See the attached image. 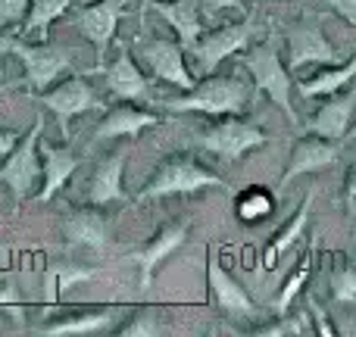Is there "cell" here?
Instances as JSON below:
<instances>
[{"mask_svg": "<svg viewBox=\"0 0 356 337\" xmlns=\"http://www.w3.org/2000/svg\"><path fill=\"white\" fill-rule=\"evenodd\" d=\"M257 100V91L241 75H203L191 91H181V97L160 100L163 110L169 113H197V116L222 119V116H241Z\"/></svg>", "mask_w": 356, "mask_h": 337, "instance_id": "1", "label": "cell"}, {"mask_svg": "<svg viewBox=\"0 0 356 337\" xmlns=\"http://www.w3.org/2000/svg\"><path fill=\"white\" fill-rule=\"evenodd\" d=\"M234 60L250 72L257 97L266 94V97L284 113V119H288L291 125H300V119H297V113H294V100H291V88H294L291 85V69H288V63L282 60L275 31H269V38H266L263 44H250L247 50L234 54Z\"/></svg>", "mask_w": 356, "mask_h": 337, "instance_id": "2", "label": "cell"}, {"mask_svg": "<svg viewBox=\"0 0 356 337\" xmlns=\"http://www.w3.org/2000/svg\"><path fill=\"white\" fill-rule=\"evenodd\" d=\"M209 188H225V181L207 166H200L194 154H172L156 166V172L138 190L135 200L147 203V200H163V197H175V194H197V190H209Z\"/></svg>", "mask_w": 356, "mask_h": 337, "instance_id": "3", "label": "cell"}, {"mask_svg": "<svg viewBox=\"0 0 356 337\" xmlns=\"http://www.w3.org/2000/svg\"><path fill=\"white\" fill-rule=\"evenodd\" d=\"M257 25H259V13L247 10L241 22H225L213 31H203V35L194 41V47L188 50L191 60H194V66H197V72L213 75L216 69H219V63H225L228 56L247 50L253 44Z\"/></svg>", "mask_w": 356, "mask_h": 337, "instance_id": "4", "label": "cell"}, {"mask_svg": "<svg viewBox=\"0 0 356 337\" xmlns=\"http://www.w3.org/2000/svg\"><path fill=\"white\" fill-rule=\"evenodd\" d=\"M41 135H44V116L35 119L29 135L19 138V144L3 156L0 163V181L10 188L13 200L25 203L31 194H38L35 188H41V178H44V166H41Z\"/></svg>", "mask_w": 356, "mask_h": 337, "instance_id": "5", "label": "cell"}, {"mask_svg": "<svg viewBox=\"0 0 356 337\" xmlns=\"http://www.w3.org/2000/svg\"><path fill=\"white\" fill-rule=\"evenodd\" d=\"M129 6L131 0H94L88 6H79L72 16H66V22L72 28H79L94 47V66L88 69V75H100V69L106 66V50H110L116 28L122 22V16L129 13Z\"/></svg>", "mask_w": 356, "mask_h": 337, "instance_id": "6", "label": "cell"}, {"mask_svg": "<svg viewBox=\"0 0 356 337\" xmlns=\"http://www.w3.org/2000/svg\"><path fill=\"white\" fill-rule=\"evenodd\" d=\"M31 100H38L41 106H47V110L54 113L56 125H60V135L66 138V141H69V135H72L69 125H72L75 116L91 113V110H100V113L110 110V106L104 104V97L88 85V75H69V79H63V81H54L47 91L31 94Z\"/></svg>", "mask_w": 356, "mask_h": 337, "instance_id": "7", "label": "cell"}, {"mask_svg": "<svg viewBox=\"0 0 356 337\" xmlns=\"http://www.w3.org/2000/svg\"><path fill=\"white\" fill-rule=\"evenodd\" d=\"M13 56L22 63L25 69V85H29V94H41L60 79L63 72L75 66V54L63 44H50V41H22L16 38L13 41Z\"/></svg>", "mask_w": 356, "mask_h": 337, "instance_id": "8", "label": "cell"}, {"mask_svg": "<svg viewBox=\"0 0 356 337\" xmlns=\"http://www.w3.org/2000/svg\"><path fill=\"white\" fill-rule=\"evenodd\" d=\"M197 144H200V150L219 156L222 163H238L244 154L263 147L266 131L257 129L253 122H244V119H238V116H225L222 122L203 129L200 135H197Z\"/></svg>", "mask_w": 356, "mask_h": 337, "instance_id": "9", "label": "cell"}, {"mask_svg": "<svg viewBox=\"0 0 356 337\" xmlns=\"http://www.w3.org/2000/svg\"><path fill=\"white\" fill-rule=\"evenodd\" d=\"M138 60L147 66V72L154 79L166 81V85L178 88V91H191L197 85L194 75L184 66V47L175 38H135Z\"/></svg>", "mask_w": 356, "mask_h": 337, "instance_id": "10", "label": "cell"}, {"mask_svg": "<svg viewBox=\"0 0 356 337\" xmlns=\"http://www.w3.org/2000/svg\"><path fill=\"white\" fill-rule=\"evenodd\" d=\"M316 63L338 66V50L328 44L319 19L294 22L288 28V69L291 72H303L307 66H316Z\"/></svg>", "mask_w": 356, "mask_h": 337, "instance_id": "11", "label": "cell"}, {"mask_svg": "<svg viewBox=\"0 0 356 337\" xmlns=\"http://www.w3.org/2000/svg\"><path fill=\"white\" fill-rule=\"evenodd\" d=\"M207 288H209V303L216 309H222L225 315H232V319H253L259 313L253 297L222 269L213 244H209V259H207Z\"/></svg>", "mask_w": 356, "mask_h": 337, "instance_id": "12", "label": "cell"}, {"mask_svg": "<svg viewBox=\"0 0 356 337\" xmlns=\"http://www.w3.org/2000/svg\"><path fill=\"white\" fill-rule=\"evenodd\" d=\"M353 113H356V85L353 88L347 85L344 91L332 94V97L316 110V116L303 125V131H307V135H319V138H328V141L344 144L347 135H350Z\"/></svg>", "mask_w": 356, "mask_h": 337, "instance_id": "13", "label": "cell"}, {"mask_svg": "<svg viewBox=\"0 0 356 337\" xmlns=\"http://www.w3.org/2000/svg\"><path fill=\"white\" fill-rule=\"evenodd\" d=\"M338 156H341L338 141H328V138H319V135L303 138V141H297L288 169H284L282 181H278V188H288V184L300 175H313V172L332 169L334 163H338Z\"/></svg>", "mask_w": 356, "mask_h": 337, "instance_id": "14", "label": "cell"}, {"mask_svg": "<svg viewBox=\"0 0 356 337\" xmlns=\"http://www.w3.org/2000/svg\"><path fill=\"white\" fill-rule=\"evenodd\" d=\"M184 238H188V222H175V225L160 228L156 238L150 240L147 247H141V250L131 253L129 259L138 265V272H141V290H147L150 284H154L156 269H160V265L172 256L178 247L184 244Z\"/></svg>", "mask_w": 356, "mask_h": 337, "instance_id": "15", "label": "cell"}, {"mask_svg": "<svg viewBox=\"0 0 356 337\" xmlns=\"http://www.w3.org/2000/svg\"><path fill=\"white\" fill-rule=\"evenodd\" d=\"M41 166H44V178H41V190H38V200L50 203L56 197V190L72 178V172L81 166V154L72 144H50L41 141Z\"/></svg>", "mask_w": 356, "mask_h": 337, "instance_id": "16", "label": "cell"}, {"mask_svg": "<svg viewBox=\"0 0 356 337\" xmlns=\"http://www.w3.org/2000/svg\"><path fill=\"white\" fill-rule=\"evenodd\" d=\"M100 75H104V85L110 88V94L116 100H144L147 97L150 81H147V75L138 69L135 56L129 54L125 44L119 47L116 60L106 63V66L100 69Z\"/></svg>", "mask_w": 356, "mask_h": 337, "instance_id": "17", "label": "cell"}, {"mask_svg": "<svg viewBox=\"0 0 356 337\" xmlns=\"http://www.w3.org/2000/svg\"><path fill=\"white\" fill-rule=\"evenodd\" d=\"M125 160H129V147H116L110 156L97 163L91 175V184H88V200L94 206H106V203H116V200H125V184H122V175H125Z\"/></svg>", "mask_w": 356, "mask_h": 337, "instance_id": "18", "label": "cell"}, {"mask_svg": "<svg viewBox=\"0 0 356 337\" xmlns=\"http://www.w3.org/2000/svg\"><path fill=\"white\" fill-rule=\"evenodd\" d=\"M163 116H156V113L150 110H138V106H131V100H122L119 106H110L104 116V122L94 129V141H104V138H138L144 129H150V125H160Z\"/></svg>", "mask_w": 356, "mask_h": 337, "instance_id": "19", "label": "cell"}, {"mask_svg": "<svg viewBox=\"0 0 356 337\" xmlns=\"http://www.w3.org/2000/svg\"><path fill=\"white\" fill-rule=\"evenodd\" d=\"M150 10L175 31L178 44L184 50L194 47V41L203 35V19H200V0H156Z\"/></svg>", "mask_w": 356, "mask_h": 337, "instance_id": "20", "label": "cell"}, {"mask_svg": "<svg viewBox=\"0 0 356 337\" xmlns=\"http://www.w3.org/2000/svg\"><path fill=\"white\" fill-rule=\"evenodd\" d=\"M110 219L100 209H72L63 222V234L72 247H88V250H104L110 244Z\"/></svg>", "mask_w": 356, "mask_h": 337, "instance_id": "21", "label": "cell"}, {"mask_svg": "<svg viewBox=\"0 0 356 337\" xmlns=\"http://www.w3.org/2000/svg\"><path fill=\"white\" fill-rule=\"evenodd\" d=\"M313 200H316V190H309L307 200H303L300 209L294 213V219H291L278 234H272V240L266 244V250H263V263H259V272H257V275H263V272L275 269L278 259H282L284 253H288L291 247H294L297 240L303 238V228H307V222H309V209H313Z\"/></svg>", "mask_w": 356, "mask_h": 337, "instance_id": "22", "label": "cell"}, {"mask_svg": "<svg viewBox=\"0 0 356 337\" xmlns=\"http://www.w3.org/2000/svg\"><path fill=\"white\" fill-rule=\"evenodd\" d=\"M75 0H31L29 13H25L22 25H19V38L22 41H50V25L63 19L72 10Z\"/></svg>", "mask_w": 356, "mask_h": 337, "instance_id": "23", "label": "cell"}, {"mask_svg": "<svg viewBox=\"0 0 356 337\" xmlns=\"http://www.w3.org/2000/svg\"><path fill=\"white\" fill-rule=\"evenodd\" d=\"M353 79H356V54H353L347 63H341V66H325L319 75H313V79L300 81V85H297V91H300L303 100L332 97V94L344 91V88L350 85Z\"/></svg>", "mask_w": 356, "mask_h": 337, "instance_id": "24", "label": "cell"}, {"mask_svg": "<svg viewBox=\"0 0 356 337\" xmlns=\"http://www.w3.org/2000/svg\"><path fill=\"white\" fill-rule=\"evenodd\" d=\"M313 265H316V240H309V250L303 253V259L294 265V272L284 278V284H282V290H278V297L272 300V313H275V315H288V313H291L294 300L303 294V288H307L309 275H313Z\"/></svg>", "mask_w": 356, "mask_h": 337, "instance_id": "25", "label": "cell"}, {"mask_svg": "<svg viewBox=\"0 0 356 337\" xmlns=\"http://www.w3.org/2000/svg\"><path fill=\"white\" fill-rule=\"evenodd\" d=\"M116 309H97V313H81V315H69V319L50 322L44 325V334H94V331H110L116 322Z\"/></svg>", "mask_w": 356, "mask_h": 337, "instance_id": "26", "label": "cell"}, {"mask_svg": "<svg viewBox=\"0 0 356 337\" xmlns=\"http://www.w3.org/2000/svg\"><path fill=\"white\" fill-rule=\"evenodd\" d=\"M234 213H238V219L244 222V225H257V222L269 219V215L275 213V194L259 188V184H253V188H247L238 194Z\"/></svg>", "mask_w": 356, "mask_h": 337, "instance_id": "27", "label": "cell"}, {"mask_svg": "<svg viewBox=\"0 0 356 337\" xmlns=\"http://www.w3.org/2000/svg\"><path fill=\"white\" fill-rule=\"evenodd\" d=\"M94 275H97V269H85V265H75V263H56L54 269L47 272V278H44V303L50 306V303L60 300V294L66 288L91 281Z\"/></svg>", "mask_w": 356, "mask_h": 337, "instance_id": "28", "label": "cell"}, {"mask_svg": "<svg viewBox=\"0 0 356 337\" xmlns=\"http://www.w3.org/2000/svg\"><path fill=\"white\" fill-rule=\"evenodd\" d=\"M328 284H332V300L341 303V306H353V313H356V269L353 265H347V263L334 265Z\"/></svg>", "mask_w": 356, "mask_h": 337, "instance_id": "29", "label": "cell"}, {"mask_svg": "<svg viewBox=\"0 0 356 337\" xmlns=\"http://www.w3.org/2000/svg\"><path fill=\"white\" fill-rule=\"evenodd\" d=\"M169 325L163 322V315L156 313V309H141V313H135V319L125 322L122 328H119V334L125 337H135V334H166Z\"/></svg>", "mask_w": 356, "mask_h": 337, "instance_id": "30", "label": "cell"}, {"mask_svg": "<svg viewBox=\"0 0 356 337\" xmlns=\"http://www.w3.org/2000/svg\"><path fill=\"white\" fill-rule=\"evenodd\" d=\"M309 328V313H297V315H278L275 325H263V328H253V334H266V337H282V334H303Z\"/></svg>", "mask_w": 356, "mask_h": 337, "instance_id": "31", "label": "cell"}, {"mask_svg": "<svg viewBox=\"0 0 356 337\" xmlns=\"http://www.w3.org/2000/svg\"><path fill=\"white\" fill-rule=\"evenodd\" d=\"M31 0H0V31L10 25H22Z\"/></svg>", "mask_w": 356, "mask_h": 337, "instance_id": "32", "label": "cell"}, {"mask_svg": "<svg viewBox=\"0 0 356 337\" xmlns=\"http://www.w3.org/2000/svg\"><path fill=\"white\" fill-rule=\"evenodd\" d=\"M307 309H309V319H313V331H316V334H322V337H334L332 319H328V313L313 300V297H307Z\"/></svg>", "mask_w": 356, "mask_h": 337, "instance_id": "33", "label": "cell"}, {"mask_svg": "<svg viewBox=\"0 0 356 337\" xmlns=\"http://www.w3.org/2000/svg\"><path fill=\"white\" fill-rule=\"evenodd\" d=\"M0 309L10 313L13 319L22 322V297H19V290L13 288V284H3V288H0Z\"/></svg>", "mask_w": 356, "mask_h": 337, "instance_id": "34", "label": "cell"}, {"mask_svg": "<svg viewBox=\"0 0 356 337\" xmlns=\"http://www.w3.org/2000/svg\"><path fill=\"white\" fill-rule=\"evenodd\" d=\"M200 10H203V16H219L225 10L247 13V6H244V0H200Z\"/></svg>", "mask_w": 356, "mask_h": 337, "instance_id": "35", "label": "cell"}, {"mask_svg": "<svg viewBox=\"0 0 356 337\" xmlns=\"http://www.w3.org/2000/svg\"><path fill=\"white\" fill-rule=\"evenodd\" d=\"M322 3H325L332 13H338L347 25L356 28V0H322Z\"/></svg>", "mask_w": 356, "mask_h": 337, "instance_id": "36", "label": "cell"}, {"mask_svg": "<svg viewBox=\"0 0 356 337\" xmlns=\"http://www.w3.org/2000/svg\"><path fill=\"white\" fill-rule=\"evenodd\" d=\"M344 203H347V213H350V219L356 225V163L347 169V178H344Z\"/></svg>", "mask_w": 356, "mask_h": 337, "instance_id": "37", "label": "cell"}, {"mask_svg": "<svg viewBox=\"0 0 356 337\" xmlns=\"http://www.w3.org/2000/svg\"><path fill=\"white\" fill-rule=\"evenodd\" d=\"M19 138H22L19 131H13V129H0V156L10 154V150L19 144Z\"/></svg>", "mask_w": 356, "mask_h": 337, "instance_id": "38", "label": "cell"}, {"mask_svg": "<svg viewBox=\"0 0 356 337\" xmlns=\"http://www.w3.org/2000/svg\"><path fill=\"white\" fill-rule=\"evenodd\" d=\"M13 41H16V35H0V72H3V56L13 50Z\"/></svg>", "mask_w": 356, "mask_h": 337, "instance_id": "39", "label": "cell"}, {"mask_svg": "<svg viewBox=\"0 0 356 337\" xmlns=\"http://www.w3.org/2000/svg\"><path fill=\"white\" fill-rule=\"evenodd\" d=\"M13 88H19V81H0V94H10Z\"/></svg>", "mask_w": 356, "mask_h": 337, "instance_id": "40", "label": "cell"}, {"mask_svg": "<svg viewBox=\"0 0 356 337\" xmlns=\"http://www.w3.org/2000/svg\"><path fill=\"white\" fill-rule=\"evenodd\" d=\"M154 3H156V0H141V10H144V13H147V10H150V6H154Z\"/></svg>", "mask_w": 356, "mask_h": 337, "instance_id": "41", "label": "cell"}, {"mask_svg": "<svg viewBox=\"0 0 356 337\" xmlns=\"http://www.w3.org/2000/svg\"><path fill=\"white\" fill-rule=\"evenodd\" d=\"M347 138H356V122L350 125V135H347Z\"/></svg>", "mask_w": 356, "mask_h": 337, "instance_id": "42", "label": "cell"}]
</instances>
